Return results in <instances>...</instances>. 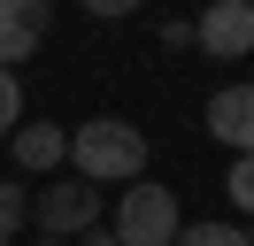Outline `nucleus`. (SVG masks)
Segmentation results:
<instances>
[{
	"instance_id": "obj_1",
	"label": "nucleus",
	"mask_w": 254,
	"mask_h": 246,
	"mask_svg": "<svg viewBox=\"0 0 254 246\" xmlns=\"http://www.w3.org/2000/svg\"><path fill=\"white\" fill-rule=\"evenodd\" d=\"M69 177L85 184H139L146 177V131L124 116H93L69 131Z\"/></svg>"
},
{
	"instance_id": "obj_2",
	"label": "nucleus",
	"mask_w": 254,
	"mask_h": 246,
	"mask_svg": "<svg viewBox=\"0 0 254 246\" xmlns=\"http://www.w3.org/2000/svg\"><path fill=\"white\" fill-rule=\"evenodd\" d=\"M177 231H185V215H177V192L170 184H124V200H116V246H177Z\"/></svg>"
},
{
	"instance_id": "obj_3",
	"label": "nucleus",
	"mask_w": 254,
	"mask_h": 246,
	"mask_svg": "<svg viewBox=\"0 0 254 246\" xmlns=\"http://www.w3.org/2000/svg\"><path fill=\"white\" fill-rule=\"evenodd\" d=\"M31 223H39V239H77V231H93L100 223V184H85V177H47L31 192Z\"/></svg>"
},
{
	"instance_id": "obj_4",
	"label": "nucleus",
	"mask_w": 254,
	"mask_h": 246,
	"mask_svg": "<svg viewBox=\"0 0 254 246\" xmlns=\"http://www.w3.org/2000/svg\"><path fill=\"white\" fill-rule=\"evenodd\" d=\"M192 46L208 62H247L254 54V0H208L192 15Z\"/></svg>"
},
{
	"instance_id": "obj_5",
	"label": "nucleus",
	"mask_w": 254,
	"mask_h": 246,
	"mask_svg": "<svg viewBox=\"0 0 254 246\" xmlns=\"http://www.w3.org/2000/svg\"><path fill=\"white\" fill-rule=\"evenodd\" d=\"M47 31H54V0H0V69L31 62Z\"/></svg>"
},
{
	"instance_id": "obj_6",
	"label": "nucleus",
	"mask_w": 254,
	"mask_h": 246,
	"mask_svg": "<svg viewBox=\"0 0 254 246\" xmlns=\"http://www.w3.org/2000/svg\"><path fill=\"white\" fill-rule=\"evenodd\" d=\"M8 146H16V169H23V177H54V169L69 162V131H62V123H16Z\"/></svg>"
},
{
	"instance_id": "obj_7",
	"label": "nucleus",
	"mask_w": 254,
	"mask_h": 246,
	"mask_svg": "<svg viewBox=\"0 0 254 246\" xmlns=\"http://www.w3.org/2000/svg\"><path fill=\"white\" fill-rule=\"evenodd\" d=\"M208 131H216L231 154H254V85H223V92H208Z\"/></svg>"
},
{
	"instance_id": "obj_8",
	"label": "nucleus",
	"mask_w": 254,
	"mask_h": 246,
	"mask_svg": "<svg viewBox=\"0 0 254 246\" xmlns=\"http://www.w3.org/2000/svg\"><path fill=\"white\" fill-rule=\"evenodd\" d=\"M23 223H31V192H23V177H0V246L16 239Z\"/></svg>"
},
{
	"instance_id": "obj_9",
	"label": "nucleus",
	"mask_w": 254,
	"mask_h": 246,
	"mask_svg": "<svg viewBox=\"0 0 254 246\" xmlns=\"http://www.w3.org/2000/svg\"><path fill=\"white\" fill-rule=\"evenodd\" d=\"M177 246H247V231L208 215V223H185V231H177Z\"/></svg>"
},
{
	"instance_id": "obj_10",
	"label": "nucleus",
	"mask_w": 254,
	"mask_h": 246,
	"mask_svg": "<svg viewBox=\"0 0 254 246\" xmlns=\"http://www.w3.org/2000/svg\"><path fill=\"white\" fill-rule=\"evenodd\" d=\"M223 192H231V208L254 215V154H231V177H223Z\"/></svg>"
},
{
	"instance_id": "obj_11",
	"label": "nucleus",
	"mask_w": 254,
	"mask_h": 246,
	"mask_svg": "<svg viewBox=\"0 0 254 246\" xmlns=\"http://www.w3.org/2000/svg\"><path fill=\"white\" fill-rule=\"evenodd\" d=\"M23 123V85H16V69H0V138Z\"/></svg>"
},
{
	"instance_id": "obj_12",
	"label": "nucleus",
	"mask_w": 254,
	"mask_h": 246,
	"mask_svg": "<svg viewBox=\"0 0 254 246\" xmlns=\"http://www.w3.org/2000/svg\"><path fill=\"white\" fill-rule=\"evenodd\" d=\"M85 15H100V23H124V15H139V0H77Z\"/></svg>"
},
{
	"instance_id": "obj_13",
	"label": "nucleus",
	"mask_w": 254,
	"mask_h": 246,
	"mask_svg": "<svg viewBox=\"0 0 254 246\" xmlns=\"http://www.w3.org/2000/svg\"><path fill=\"white\" fill-rule=\"evenodd\" d=\"M69 246H116V231H100V223H93V231H77Z\"/></svg>"
},
{
	"instance_id": "obj_14",
	"label": "nucleus",
	"mask_w": 254,
	"mask_h": 246,
	"mask_svg": "<svg viewBox=\"0 0 254 246\" xmlns=\"http://www.w3.org/2000/svg\"><path fill=\"white\" fill-rule=\"evenodd\" d=\"M39 246H69V239H39Z\"/></svg>"
},
{
	"instance_id": "obj_15",
	"label": "nucleus",
	"mask_w": 254,
	"mask_h": 246,
	"mask_svg": "<svg viewBox=\"0 0 254 246\" xmlns=\"http://www.w3.org/2000/svg\"><path fill=\"white\" fill-rule=\"evenodd\" d=\"M247 246H254V231H247Z\"/></svg>"
}]
</instances>
